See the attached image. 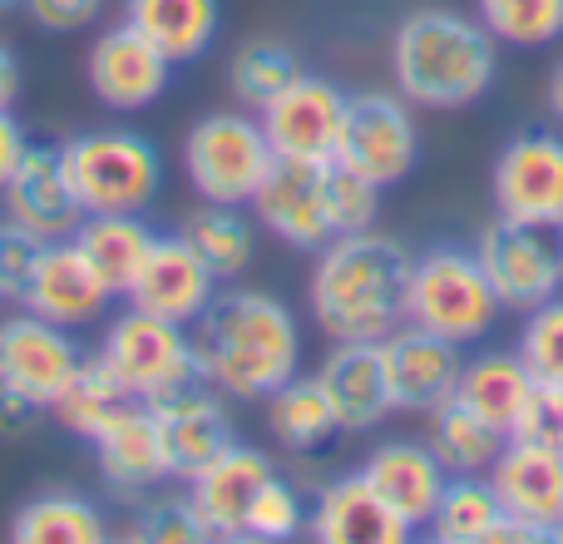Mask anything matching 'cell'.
I'll list each match as a JSON object with an SVG mask.
<instances>
[{"instance_id":"1","label":"cell","mask_w":563,"mask_h":544,"mask_svg":"<svg viewBox=\"0 0 563 544\" xmlns=\"http://www.w3.org/2000/svg\"><path fill=\"white\" fill-rule=\"evenodd\" d=\"M194 351L228 401H267L301 371V322L263 287H223L194 322Z\"/></svg>"},{"instance_id":"2","label":"cell","mask_w":563,"mask_h":544,"mask_svg":"<svg viewBox=\"0 0 563 544\" xmlns=\"http://www.w3.org/2000/svg\"><path fill=\"white\" fill-rule=\"evenodd\" d=\"M410 248L400 238L366 228L341 233L317 253L307 282L311 322L327 341H380L406 322Z\"/></svg>"},{"instance_id":"3","label":"cell","mask_w":563,"mask_h":544,"mask_svg":"<svg viewBox=\"0 0 563 544\" xmlns=\"http://www.w3.org/2000/svg\"><path fill=\"white\" fill-rule=\"evenodd\" d=\"M390 75L416 109H470L499 75V40L479 15L420 6L390 35Z\"/></svg>"},{"instance_id":"4","label":"cell","mask_w":563,"mask_h":544,"mask_svg":"<svg viewBox=\"0 0 563 544\" xmlns=\"http://www.w3.org/2000/svg\"><path fill=\"white\" fill-rule=\"evenodd\" d=\"M59 154L85 214H148L164 194V154L139 129H85L65 139Z\"/></svg>"},{"instance_id":"5","label":"cell","mask_w":563,"mask_h":544,"mask_svg":"<svg viewBox=\"0 0 563 544\" xmlns=\"http://www.w3.org/2000/svg\"><path fill=\"white\" fill-rule=\"evenodd\" d=\"M499 312L505 307H499V297L489 292L475 248L435 243L410 258V282H406L410 327H426V331H435V337L460 341V347H475L479 337L495 331Z\"/></svg>"},{"instance_id":"6","label":"cell","mask_w":563,"mask_h":544,"mask_svg":"<svg viewBox=\"0 0 563 544\" xmlns=\"http://www.w3.org/2000/svg\"><path fill=\"white\" fill-rule=\"evenodd\" d=\"M277 149L253 109H213L184 134V178L203 204L247 208L263 178L273 174Z\"/></svg>"},{"instance_id":"7","label":"cell","mask_w":563,"mask_h":544,"mask_svg":"<svg viewBox=\"0 0 563 544\" xmlns=\"http://www.w3.org/2000/svg\"><path fill=\"white\" fill-rule=\"evenodd\" d=\"M346 168L380 188H396L416 174L420 164V129L416 105L390 89H366V95H346V119H341L336 154Z\"/></svg>"},{"instance_id":"8","label":"cell","mask_w":563,"mask_h":544,"mask_svg":"<svg viewBox=\"0 0 563 544\" xmlns=\"http://www.w3.org/2000/svg\"><path fill=\"white\" fill-rule=\"evenodd\" d=\"M475 258L485 268L489 292L499 297V307L525 317L539 302L563 292V253L554 228H529L509 224V218H489L475 238Z\"/></svg>"},{"instance_id":"9","label":"cell","mask_w":563,"mask_h":544,"mask_svg":"<svg viewBox=\"0 0 563 544\" xmlns=\"http://www.w3.org/2000/svg\"><path fill=\"white\" fill-rule=\"evenodd\" d=\"M495 214L529 228H563V139L559 129H525L489 168Z\"/></svg>"},{"instance_id":"10","label":"cell","mask_w":563,"mask_h":544,"mask_svg":"<svg viewBox=\"0 0 563 544\" xmlns=\"http://www.w3.org/2000/svg\"><path fill=\"white\" fill-rule=\"evenodd\" d=\"M99 361L104 371L129 391L134 401H144L154 387H164L178 367L198 357L194 351V331L184 322H168V317H154V312L134 307L124 302V312L104 322V337H99Z\"/></svg>"},{"instance_id":"11","label":"cell","mask_w":563,"mask_h":544,"mask_svg":"<svg viewBox=\"0 0 563 544\" xmlns=\"http://www.w3.org/2000/svg\"><path fill=\"white\" fill-rule=\"evenodd\" d=\"M89 351L75 341V331L55 327V322L35 317V312L15 307L0 317V387L20 391V396L55 406V396L75 381Z\"/></svg>"},{"instance_id":"12","label":"cell","mask_w":563,"mask_h":544,"mask_svg":"<svg viewBox=\"0 0 563 544\" xmlns=\"http://www.w3.org/2000/svg\"><path fill=\"white\" fill-rule=\"evenodd\" d=\"M168 79H174V59L144 40L129 20L99 30L85 50V85L114 115H139L154 99H164Z\"/></svg>"},{"instance_id":"13","label":"cell","mask_w":563,"mask_h":544,"mask_svg":"<svg viewBox=\"0 0 563 544\" xmlns=\"http://www.w3.org/2000/svg\"><path fill=\"white\" fill-rule=\"evenodd\" d=\"M253 218L257 228L277 238V243L297 248V253L317 258L321 248L336 238L331 228V208H327V159H277L273 174L263 178V188L253 194Z\"/></svg>"},{"instance_id":"14","label":"cell","mask_w":563,"mask_h":544,"mask_svg":"<svg viewBox=\"0 0 563 544\" xmlns=\"http://www.w3.org/2000/svg\"><path fill=\"white\" fill-rule=\"evenodd\" d=\"M380 361H386L390 401L406 416H430L435 406H445L460 387L465 371V347L450 337H435L426 327L400 322L390 337H380Z\"/></svg>"},{"instance_id":"15","label":"cell","mask_w":563,"mask_h":544,"mask_svg":"<svg viewBox=\"0 0 563 544\" xmlns=\"http://www.w3.org/2000/svg\"><path fill=\"white\" fill-rule=\"evenodd\" d=\"M257 119H263L277 159H311V164H321V159L336 154L341 119H346V89L327 75H307L301 69Z\"/></svg>"},{"instance_id":"16","label":"cell","mask_w":563,"mask_h":544,"mask_svg":"<svg viewBox=\"0 0 563 544\" xmlns=\"http://www.w3.org/2000/svg\"><path fill=\"white\" fill-rule=\"evenodd\" d=\"M0 208H5L10 224L30 228V233L45 238V243L75 238L85 208H79L75 188H69L59 144H35V139H30L20 164H15V174H10L5 188H0Z\"/></svg>"},{"instance_id":"17","label":"cell","mask_w":563,"mask_h":544,"mask_svg":"<svg viewBox=\"0 0 563 544\" xmlns=\"http://www.w3.org/2000/svg\"><path fill=\"white\" fill-rule=\"evenodd\" d=\"M489 486L499 496V510L534 530L539 544L563 540V450L509 440L489 466Z\"/></svg>"},{"instance_id":"18","label":"cell","mask_w":563,"mask_h":544,"mask_svg":"<svg viewBox=\"0 0 563 544\" xmlns=\"http://www.w3.org/2000/svg\"><path fill=\"white\" fill-rule=\"evenodd\" d=\"M20 307L79 337V331L99 327V322L109 317L114 292H109L104 282H99V272L85 263V253L75 248V238H59V243H45L40 268H35V278H30Z\"/></svg>"},{"instance_id":"19","label":"cell","mask_w":563,"mask_h":544,"mask_svg":"<svg viewBox=\"0 0 563 544\" xmlns=\"http://www.w3.org/2000/svg\"><path fill=\"white\" fill-rule=\"evenodd\" d=\"M218 287H223V282H218L203 258L188 248L184 233H154V248H148L144 268L134 272V282H129L124 302L154 312V317L194 327Z\"/></svg>"},{"instance_id":"20","label":"cell","mask_w":563,"mask_h":544,"mask_svg":"<svg viewBox=\"0 0 563 544\" xmlns=\"http://www.w3.org/2000/svg\"><path fill=\"white\" fill-rule=\"evenodd\" d=\"M311 377L327 391L341 436H366L380 421L396 416L386 361H380V341H331V351L321 357V367Z\"/></svg>"},{"instance_id":"21","label":"cell","mask_w":563,"mask_h":544,"mask_svg":"<svg viewBox=\"0 0 563 544\" xmlns=\"http://www.w3.org/2000/svg\"><path fill=\"white\" fill-rule=\"evenodd\" d=\"M273 476H277V466L267 450L233 440L213 466H203L194 480H188V500H194V510L203 515V525L213 540H243L247 505H253V496Z\"/></svg>"},{"instance_id":"22","label":"cell","mask_w":563,"mask_h":544,"mask_svg":"<svg viewBox=\"0 0 563 544\" xmlns=\"http://www.w3.org/2000/svg\"><path fill=\"white\" fill-rule=\"evenodd\" d=\"M307 535L317 544H406L416 530L356 470L321 486V496L307 505Z\"/></svg>"},{"instance_id":"23","label":"cell","mask_w":563,"mask_h":544,"mask_svg":"<svg viewBox=\"0 0 563 544\" xmlns=\"http://www.w3.org/2000/svg\"><path fill=\"white\" fill-rule=\"evenodd\" d=\"M361 476H366V486L376 490L416 535L430 525V515H435V505H440V490H445V480H450L426 440H380V446L361 460Z\"/></svg>"},{"instance_id":"24","label":"cell","mask_w":563,"mask_h":544,"mask_svg":"<svg viewBox=\"0 0 563 544\" xmlns=\"http://www.w3.org/2000/svg\"><path fill=\"white\" fill-rule=\"evenodd\" d=\"M95 466L114 496H154L168 480V450H164V426L158 416L139 401L129 416H119L104 436L95 440Z\"/></svg>"},{"instance_id":"25","label":"cell","mask_w":563,"mask_h":544,"mask_svg":"<svg viewBox=\"0 0 563 544\" xmlns=\"http://www.w3.org/2000/svg\"><path fill=\"white\" fill-rule=\"evenodd\" d=\"M124 20L174 65H194L223 30V0H124Z\"/></svg>"},{"instance_id":"26","label":"cell","mask_w":563,"mask_h":544,"mask_svg":"<svg viewBox=\"0 0 563 544\" xmlns=\"http://www.w3.org/2000/svg\"><path fill=\"white\" fill-rule=\"evenodd\" d=\"M75 248L99 272V282L114 297H124L134 272L144 268L148 248H154V228L144 224V214H85L75 228Z\"/></svg>"},{"instance_id":"27","label":"cell","mask_w":563,"mask_h":544,"mask_svg":"<svg viewBox=\"0 0 563 544\" xmlns=\"http://www.w3.org/2000/svg\"><path fill=\"white\" fill-rule=\"evenodd\" d=\"M158 426H164L168 480H184V486L203 466H213V460L238 440L228 396H208V401H194V406H184V411H168V416H158Z\"/></svg>"},{"instance_id":"28","label":"cell","mask_w":563,"mask_h":544,"mask_svg":"<svg viewBox=\"0 0 563 544\" xmlns=\"http://www.w3.org/2000/svg\"><path fill=\"white\" fill-rule=\"evenodd\" d=\"M263 421H267V431H273L277 446L291 450V456H311V450L331 446V440L341 436L336 411H331L321 381L301 377V371L291 381H282L273 396L263 401Z\"/></svg>"},{"instance_id":"29","label":"cell","mask_w":563,"mask_h":544,"mask_svg":"<svg viewBox=\"0 0 563 544\" xmlns=\"http://www.w3.org/2000/svg\"><path fill=\"white\" fill-rule=\"evenodd\" d=\"M10 540L15 544H104L109 515L79 490H45V496L25 500L10 520Z\"/></svg>"},{"instance_id":"30","label":"cell","mask_w":563,"mask_h":544,"mask_svg":"<svg viewBox=\"0 0 563 544\" xmlns=\"http://www.w3.org/2000/svg\"><path fill=\"white\" fill-rule=\"evenodd\" d=\"M529 387H534V377H529V367H525L519 351H479V357H465L455 401L509 436V426H515Z\"/></svg>"},{"instance_id":"31","label":"cell","mask_w":563,"mask_h":544,"mask_svg":"<svg viewBox=\"0 0 563 544\" xmlns=\"http://www.w3.org/2000/svg\"><path fill=\"white\" fill-rule=\"evenodd\" d=\"M178 233L188 238V248L203 258L208 272H213L218 282H238L247 268H253L257 218H247L243 208H233V204H203V198H198V208L184 218V228H178Z\"/></svg>"},{"instance_id":"32","label":"cell","mask_w":563,"mask_h":544,"mask_svg":"<svg viewBox=\"0 0 563 544\" xmlns=\"http://www.w3.org/2000/svg\"><path fill=\"white\" fill-rule=\"evenodd\" d=\"M426 446L435 450V460L445 466V476H489V466L499 460V450L509 446V436L499 426H489L485 416H475L470 406H460L455 396L445 406L430 411Z\"/></svg>"},{"instance_id":"33","label":"cell","mask_w":563,"mask_h":544,"mask_svg":"<svg viewBox=\"0 0 563 544\" xmlns=\"http://www.w3.org/2000/svg\"><path fill=\"white\" fill-rule=\"evenodd\" d=\"M134 406H139V401L129 396L114 377H109L104 361L85 357V367L75 371V381H69V387L55 396L49 416H55V426H65L69 436H79V440H89V446H95V440L104 436L119 416H129Z\"/></svg>"},{"instance_id":"34","label":"cell","mask_w":563,"mask_h":544,"mask_svg":"<svg viewBox=\"0 0 563 544\" xmlns=\"http://www.w3.org/2000/svg\"><path fill=\"white\" fill-rule=\"evenodd\" d=\"M297 75H301L297 50L282 45L273 35L243 40V45L228 55V95H233L243 109H253V115H263Z\"/></svg>"},{"instance_id":"35","label":"cell","mask_w":563,"mask_h":544,"mask_svg":"<svg viewBox=\"0 0 563 544\" xmlns=\"http://www.w3.org/2000/svg\"><path fill=\"white\" fill-rule=\"evenodd\" d=\"M499 496L489 476H450L440 490V505L430 515L426 535L435 544H485L489 530L499 525Z\"/></svg>"},{"instance_id":"36","label":"cell","mask_w":563,"mask_h":544,"mask_svg":"<svg viewBox=\"0 0 563 544\" xmlns=\"http://www.w3.org/2000/svg\"><path fill=\"white\" fill-rule=\"evenodd\" d=\"M479 25L515 50H544L563 40V0H479Z\"/></svg>"},{"instance_id":"37","label":"cell","mask_w":563,"mask_h":544,"mask_svg":"<svg viewBox=\"0 0 563 544\" xmlns=\"http://www.w3.org/2000/svg\"><path fill=\"white\" fill-rule=\"evenodd\" d=\"M297 535H307V500H301V490L291 486V480L273 476L253 496V505H247L243 540L247 544H287Z\"/></svg>"},{"instance_id":"38","label":"cell","mask_w":563,"mask_h":544,"mask_svg":"<svg viewBox=\"0 0 563 544\" xmlns=\"http://www.w3.org/2000/svg\"><path fill=\"white\" fill-rule=\"evenodd\" d=\"M129 540L139 544H203L213 540L188 496H144L134 510Z\"/></svg>"},{"instance_id":"39","label":"cell","mask_w":563,"mask_h":544,"mask_svg":"<svg viewBox=\"0 0 563 544\" xmlns=\"http://www.w3.org/2000/svg\"><path fill=\"white\" fill-rule=\"evenodd\" d=\"M515 351L525 357V367L534 381H554V387H563V292L549 302H539L534 312H525Z\"/></svg>"},{"instance_id":"40","label":"cell","mask_w":563,"mask_h":544,"mask_svg":"<svg viewBox=\"0 0 563 544\" xmlns=\"http://www.w3.org/2000/svg\"><path fill=\"white\" fill-rule=\"evenodd\" d=\"M380 194H386L380 184L361 178L356 168H346L341 159H327V208H331V228H336V238L376 228Z\"/></svg>"},{"instance_id":"41","label":"cell","mask_w":563,"mask_h":544,"mask_svg":"<svg viewBox=\"0 0 563 544\" xmlns=\"http://www.w3.org/2000/svg\"><path fill=\"white\" fill-rule=\"evenodd\" d=\"M509 440H525V446H544V450H563V387L554 381H534L519 406Z\"/></svg>"},{"instance_id":"42","label":"cell","mask_w":563,"mask_h":544,"mask_svg":"<svg viewBox=\"0 0 563 544\" xmlns=\"http://www.w3.org/2000/svg\"><path fill=\"white\" fill-rule=\"evenodd\" d=\"M40 253H45V238H35L30 228L0 218V302L20 307V297H25L30 278H35V268H40Z\"/></svg>"},{"instance_id":"43","label":"cell","mask_w":563,"mask_h":544,"mask_svg":"<svg viewBox=\"0 0 563 544\" xmlns=\"http://www.w3.org/2000/svg\"><path fill=\"white\" fill-rule=\"evenodd\" d=\"M104 10V0H25V15L49 35H79Z\"/></svg>"},{"instance_id":"44","label":"cell","mask_w":563,"mask_h":544,"mask_svg":"<svg viewBox=\"0 0 563 544\" xmlns=\"http://www.w3.org/2000/svg\"><path fill=\"white\" fill-rule=\"evenodd\" d=\"M40 421H45V406L30 396H20V391L0 387V440H25L40 431Z\"/></svg>"},{"instance_id":"45","label":"cell","mask_w":563,"mask_h":544,"mask_svg":"<svg viewBox=\"0 0 563 544\" xmlns=\"http://www.w3.org/2000/svg\"><path fill=\"white\" fill-rule=\"evenodd\" d=\"M25 144H30V134H25V124L15 119V109H0V188H5V178L15 174Z\"/></svg>"},{"instance_id":"46","label":"cell","mask_w":563,"mask_h":544,"mask_svg":"<svg viewBox=\"0 0 563 544\" xmlns=\"http://www.w3.org/2000/svg\"><path fill=\"white\" fill-rule=\"evenodd\" d=\"M20 99V55L0 40V109H15Z\"/></svg>"},{"instance_id":"47","label":"cell","mask_w":563,"mask_h":544,"mask_svg":"<svg viewBox=\"0 0 563 544\" xmlns=\"http://www.w3.org/2000/svg\"><path fill=\"white\" fill-rule=\"evenodd\" d=\"M549 109H554V119L563 124V59L554 65V75H549Z\"/></svg>"},{"instance_id":"48","label":"cell","mask_w":563,"mask_h":544,"mask_svg":"<svg viewBox=\"0 0 563 544\" xmlns=\"http://www.w3.org/2000/svg\"><path fill=\"white\" fill-rule=\"evenodd\" d=\"M10 10H25V0H0V15H10Z\"/></svg>"},{"instance_id":"49","label":"cell","mask_w":563,"mask_h":544,"mask_svg":"<svg viewBox=\"0 0 563 544\" xmlns=\"http://www.w3.org/2000/svg\"><path fill=\"white\" fill-rule=\"evenodd\" d=\"M559 253H563V228H559Z\"/></svg>"}]
</instances>
